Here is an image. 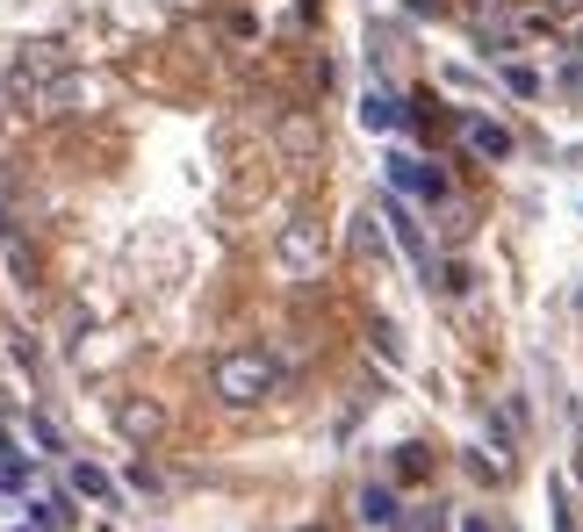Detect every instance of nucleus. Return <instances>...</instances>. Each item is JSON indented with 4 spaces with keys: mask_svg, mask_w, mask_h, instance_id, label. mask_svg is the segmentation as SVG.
Here are the masks:
<instances>
[{
    "mask_svg": "<svg viewBox=\"0 0 583 532\" xmlns=\"http://www.w3.org/2000/svg\"><path fill=\"white\" fill-rule=\"evenodd\" d=\"M8 94H15V108H30L36 122H58L87 101V79L73 73V58H65L58 44H22L15 65H8Z\"/></svg>",
    "mask_w": 583,
    "mask_h": 532,
    "instance_id": "1",
    "label": "nucleus"
},
{
    "mask_svg": "<svg viewBox=\"0 0 583 532\" xmlns=\"http://www.w3.org/2000/svg\"><path fill=\"white\" fill-rule=\"evenodd\" d=\"M216 395H224L230 411L274 403V395H281V367H274V352H260V346H230L224 360H216Z\"/></svg>",
    "mask_w": 583,
    "mask_h": 532,
    "instance_id": "2",
    "label": "nucleus"
},
{
    "mask_svg": "<svg viewBox=\"0 0 583 532\" xmlns=\"http://www.w3.org/2000/svg\"><path fill=\"white\" fill-rule=\"evenodd\" d=\"M274 267H281L289 281H310V274L324 267V224H317V216H295V224H281Z\"/></svg>",
    "mask_w": 583,
    "mask_h": 532,
    "instance_id": "3",
    "label": "nucleus"
},
{
    "mask_svg": "<svg viewBox=\"0 0 583 532\" xmlns=\"http://www.w3.org/2000/svg\"><path fill=\"white\" fill-rule=\"evenodd\" d=\"M389 181H397L403 195H418V202H446V173L432 166V159H411V152H397V159H389Z\"/></svg>",
    "mask_w": 583,
    "mask_h": 532,
    "instance_id": "4",
    "label": "nucleus"
},
{
    "mask_svg": "<svg viewBox=\"0 0 583 532\" xmlns=\"http://www.w3.org/2000/svg\"><path fill=\"white\" fill-rule=\"evenodd\" d=\"M116 432H123L130 446H152L159 432H166V411H159L152 395H130V403H116Z\"/></svg>",
    "mask_w": 583,
    "mask_h": 532,
    "instance_id": "5",
    "label": "nucleus"
},
{
    "mask_svg": "<svg viewBox=\"0 0 583 532\" xmlns=\"http://www.w3.org/2000/svg\"><path fill=\"white\" fill-rule=\"evenodd\" d=\"M397 122H403V101H397V94H382V87H368V94H360V130L389 138Z\"/></svg>",
    "mask_w": 583,
    "mask_h": 532,
    "instance_id": "6",
    "label": "nucleus"
},
{
    "mask_svg": "<svg viewBox=\"0 0 583 532\" xmlns=\"http://www.w3.org/2000/svg\"><path fill=\"white\" fill-rule=\"evenodd\" d=\"M73 497H58V489H44V497H30V525L36 532H73Z\"/></svg>",
    "mask_w": 583,
    "mask_h": 532,
    "instance_id": "7",
    "label": "nucleus"
},
{
    "mask_svg": "<svg viewBox=\"0 0 583 532\" xmlns=\"http://www.w3.org/2000/svg\"><path fill=\"white\" fill-rule=\"evenodd\" d=\"M468 152H476V159H511V130L490 122V116H476V122H468Z\"/></svg>",
    "mask_w": 583,
    "mask_h": 532,
    "instance_id": "8",
    "label": "nucleus"
},
{
    "mask_svg": "<svg viewBox=\"0 0 583 532\" xmlns=\"http://www.w3.org/2000/svg\"><path fill=\"white\" fill-rule=\"evenodd\" d=\"M65 482H73V497H87V503H116V482H108L101 468H94V460H73V475H65Z\"/></svg>",
    "mask_w": 583,
    "mask_h": 532,
    "instance_id": "9",
    "label": "nucleus"
},
{
    "mask_svg": "<svg viewBox=\"0 0 583 532\" xmlns=\"http://www.w3.org/2000/svg\"><path fill=\"white\" fill-rule=\"evenodd\" d=\"M382 224H389V230H397V238H403V252H411L418 267H432V252H425V230L411 224V209H403V202H389V209H382Z\"/></svg>",
    "mask_w": 583,
    "mask_h": 532,
    "instance_id": "10",
    "label": "nucleus"
},
{
    "mask_svg": "<svg viewBox=\"0 0 583 532\" xmlns=\"http://www.w3.org/2000/svg\"><path fill=\"white\" fill-rule=\"evenodd\" d=\"M0 489H8V497H22V489H30V454H22L8 432H0Z\"/></svg>",
    "mask_w": 583,
    "mask_h": 532,
    "instance_id": "11",
    "label": "nucleus"
},
{
    "mask_svg": "<svg viewBox=\"0 0 583 532\" xmlns=\"http://www.w3.org/2000/svg\"><path fill=\"white\" fill-rule=\"evenodd\" d=\"M354 245L375 259V267L389 259V230H382V216H375V209H360V216H354Z\"/></svg>",
    "mask_w": 583,
    "mask_h": 532,
    "instance_id": "12",
    "label": "nucleus"
},
{
    "mask_svg": "<svg viewBox=\"0 0 583 532\" xmlns=\"http://www.w3.org/2000/svg\"><path fill=\"white\" fill-rule=\"evenodd\" d=\"M360 518H368V525H397V497H389V482L360 489Z\"/></svg>",
    "mask_w": 583,
    "mask_h": 532,
    "instance_id": "13",
    "label": "nucleus"
},
{
    "mask_svg": "<svg viewBox=\"0 0 583 532\" xmlns=\"http://www.w3.org/2000/svg\"><path fill=\"white\" fill-rule=\"evenodd\" d=\"M281 152H295V159L317 152V122H310V116H289V122H281Z\"/></svg>",
    "mask_w": 583,
    "mask_h": 532,
    "instance_id": "14",
    "label": "nucleus"
},
{
    "mask_svg": "<svg viewBox=\"0 0 583 532\" xmlns=\"http://www.w3.org/2000/svg\"><path fill=\"white\" fill-rule=\"evenodd\" d=\"M375 346H382V360H389V367H403V338H397V324H375Z\"/></svg>",
    "mask_w": 583,
    "mask_h": 532,
    "instance_id": "15",
    "label": "nucleus"
},
{
    "mask_svg": "<svg viewBox=\"0 0 583 532\" xmlns=\"http://www.w3.org/2000/svg\"><path fill=\"white\" fill-rule=\"evenodd\" d=\"M505 87L511 94H540V73H533V65H505Z\"/></svg>",
    "mask_w": 583,
    "mask_h": 532,
    "instance_id": "16",
    "label": "nucleus"
},
{
    "mask_svg": "<svg viewBox=\"0 0 583 532\" xmlns=\"http://www.w3.org/2000/svg\"><path fill=\"white\" fill-rule=\"evenodd\" d=\"M397 475H425V446H397Z\"/></svg>",
    "mask_w": 583,
    "mask_h": 532,
    "instance_id": "17",
    "label": "nucleus"
},
{
    "mask_svg": "<svg viewBox=\"0 0 583 532\" xmlns=\"http://www.w3.org/2000/svg\"><path fill=\"white\" fill-rule=\"evenodd\" d=\"M461 532H497V525H490L483 511H468V518H461Z\"/></svg>",
    "mask_w": 583,
    "mask_h": 532,
    "instance_id": "18",
    "label": "nucleus"
},
{
    "mask_svg": "<svg viewBox=\"0 0 583 532\" xmlns=\"http://www.w3.org/2000/svg\"><path fill=\"white\" fill-rule=\"evenodd\" d=\"M569 44H576V51H583V22H576V36H569Z\"/></svg>",
    "mask_w": 583,
    "mask_h": 532,
    "instance_id": "19",
    "label": "nucleus"
},
{
    "mask_svg": "<svg viewBox=\"0 0 583 532\" xmlns=\"http://www.w3.org/2000/svg\"><path fill=\"white\" fill-rule=\"evenodd\" d=\"M554 8H583V0H554Z\"/></svg>",
    "mask_w": 583,
    "mask_h": 532,
    "instance_id": "20",
    "label": "nucleus"
}]
</instances>
